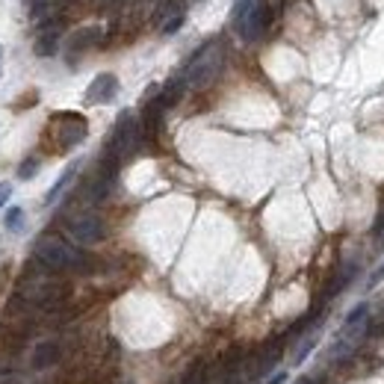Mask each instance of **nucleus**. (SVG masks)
<instances>
[{
	"mask_svg": "<svg viewBox=\"0 0 384 384\" xmlns=\"http://www.w3.org/2000/svg\"><path fill=\"white\" fill-rule=\"evenodd\" d=\"M86 133H89V124L83 116H77V112H60V116H53L48 124V136L53 139L56 154L77 148L80 142L86 139Z\"/></svg>",
	"mask_w": 384,
	"mask_h": 384,
	"instance_id": "4",
	"label": "nucleus"
},
{
	"mask_svg": "<svg viewBox=\"0 0 384 384\" xmlns=\"http://www.w3.org/2000/svg\"><path fill=\"white\" fill-rule=\"evenodd\" d=\"M9 195H12V183H0V207L9 201Z\"/></svg>",
	"mask_w": 384,
	"mask_h": 384,
	"instance_id": "17",
	"label": "nucleus"
},
{
	"mask_svg": "<svg viewBox=\"0 0 384 384\" xmlns=\"http://www.w3.org/2000/svg\"><path fill=\"white\" fill-rule=\"evenodd\" d=\"M0 56H4V51H0Z\"/></svg>",
	"mask_w": 384,
	"mask_h": 384,
	"instance_id": "19",
	"label": "nucleus"
},
{
	"mask_svg": "<svg viewBox=\"0 0 384 384\" xmlns=\"http://www.w3.org/2000/svg\"><path fill=\"white\" fill-rule=\"evenodd\" d=\"M136 142H139V124L131 112H121L116 127H112V136L107 142V160L119 163L121 157H127V154H133Z\"/></svg>",
	"mask_w": 384,
	"mask_h": 384,
	"instance_id": "5",
	"label": "nucleus"
},
{
	"mask_svg": "<svg viewBox=\"0 0 384 384\" xmlns=\"http://www.w3.org/2000/svg\"><path fill=\"white\" fill-rule=\"evenodd\" d=\"M98 39H101V30H98V27H86V30H80V33H74V36L68 39V53H71V56L83 53L86 48L98 45Z\"/></svg>",
	"mask_w": 384,
	"mask_h": 384,
	"instance_id": "8",
	"label": "nucleus"
},
{
	"mask_svg": "<svg viewBox=\"0 0 384 384\" xmlns=\"http://www.w3.org/2000/svg\"><path fill=\"white\" fill-rule=\"evenodd\" d=\"M222 65H225V48H222V41L213 39L204 48H198L195 56L187 62V68H183V83L192 89H204L219 77Z\"/></svg>",
	"mask_w": 384,
	"mask_h": 384,
	"instance_id": "1",
	"label": "nucleus"
},
{
	"mask_svg": "<svg viewBox=\"0 0 384 384\" xmlns=\"http://www.w3.org/2000/svg\"><path fill=\"white\" fill-rule=\"evenodd\" d=\"M231 24L246 41H254L272 24V6H269V0H234Z\"/></svg>",
	"mask_w": 384,
	"mask_h": 384,
	"instance_id": "2",
	"label": "nucleus"
},
{
	"mask_svg": "<svg viewBox=\"0 0 384 384\" xmlns=\"http://www.w3.org/2000/svg\"><path fill=\"white\" fill-rule=\"evenodd\" d=\"M6 227L9 231H24V210L21 207H9V213H6Z\"/></svg>",
	"mask_w": 384,
	"mask_h": 384,
	"instance_id": "12",
	"label": "nucleus"
},
{
	"mask_svg": "<svg viewBox=\"0 0 384 384\" xmlns=\"http://www.w3.org/2000/svg\"><path fill=\"white\" fill-rule=\"evenodd\" d=\"M77 168H80V163H71V166L65 168V172L60 175V180H56L53 187L48 190V195H45V204H48V207H51V204H56V198H60V195H62V192L71 187V180L77 178Z\"/></svg>",
	"mask_w": 384,
	"mask_h": 384,
	"instance_id": "9",
	"label": "nucleus"
},
{
	"mask_svg": "<svg viewBox=\"0 0 384 384\" xmlns=\"http://www.w3.org/2000/svg\"><path fill=\"white\" fill-rule=\"evenodd\" d=\"M366 310H369V305L364 302V305H358L355 310H349V317H346V322H343V329H352V325H361L364 322V317H366Z\"/></svg>",
	"mask_w": 384,
	"mask_h": 384,
	"instance_id": "14",
	"label": "nucleus"
},
{
	"mask_svg": "<svg viewBox=\"0 0 384 384\" xmlns=\"http://www.w3.org/2000/svg\"><path fill=\"white\" fill-rule=\"evenodd\" d=\"M384 281V263L376 269V272L373 275H369V281H366V290H373V287H378V284Z\"/></svg>",
	"mask_w": 384,
	"mask_h": 384,
	"instance_id": "15",
	"label": "nucleus"
},
{
	"mask_svg": "<svg viewBox=\"0 0 384 384\" xmlns=\"http://www.w3.org/2000/svg\"><path fill=\"white\" fill-rule=\"evenodd\" d=\"M266 384H287V373H275Z\"/></svg>",
	"mask_w": 384,
	"mask_h": 384,
	"instance_id": "18",
	"label": "nucleus"
},
{
	"mask_svg": "<svg viewBox=\"0 0 384 384\" xmlns=\"http://www.w3.org/2000/svg\"><path fill=\"white\" fill-rule=\"evenodd\" d=\"M33 254H36L39 263H45L48 269H53V272H65V269L83 266V254L74 246H68L65 239H60L56 234L39 237L36 246H33Z\"/></svg>",
	"mask_w": 384,
	"mask_h": 384,
	"instance_id": "3",
	"label": "nucleus"
},
{
	"mask_svg": "<svg viewBox=\"0 0 384 384\" xmlns=\"http://www.w3.org/2000/svg\"><path fill=\"white\" fill-rule=\"evenodd\" d=\"M6 284H9V266H0V298L6 293Z\"/></svg>",
	"mask_w": 384,
	"mask_h": 384,
	"instance_id": "16",
	"label": "nucleus"
},
{
	"mask_svg": "<svg viewBox=\"0 0 384 384\" xmlns=\"http://www.w3.org/2000/svg\"><path fill=\"white\" fill-rule=\"evenodd\" d=\"M56 41H60V30H56V24H51V27H45L39 36H36V53L39 56H53L56 53Z\"/></svg>",
	"mask_w": 384,
	"mask_h": 384,
	"instance_id": "10",
	"label": "nucleus"
},
{
	"mask_svg": "<svg viewBox=\"0 0 384 384\" xmlns=\"http://www.w3.org/2000/svg\"><path fill=\"white\" fill-rule=\"evenodd\" d=\"M39 166H41L39 157H27V160L18 166V178H21V180H30V178L39 172Z\"/></svg>",
	"mask_w": 384,
	"mask_h": 384,
	"instance_id": "13",
	"label": "nucleus"
},
{
	"mask_svg": "<svg viewBox=\"0 0 384 384\" xmlns=\"http://www.w3.org/2000/svg\"><path fill=\"white\" fill-rule=\"evenodd\" d=\"M56 358H60V349H56V343H39L36 352H33V366L36 369H48L51 364H56Z\"/></svg>",
	"mask_w": 384,
	"mask_h": 384,
	"instance_id": "11",
	"label": "nucleus"
},
{
	"mask_svg": "<svg viewBox=\"0 0 384 384\" xmlns=\"http://www.w3.org/2000/svg\"><path fill=\"white\" fill-rule=\"evenodd\" d=\"M119 95V77L116 74H98L92 86L86 89V104H110Z\"/></svg>",
	"mask_w": 384,
	"mask_h": 384,
	"instance_id": "7",
	"label": "nucleus"
},
{
	"mask_svg": "<svg viewBox=\"0 0 384 384\" xmlns=\"http://www.w3.org/2000/svg\"><path fill=\"white\" fill-rule=\"evenodd\" d=\"M68 231H71V237H74L80 246H92V243H98V239L104 237V225H101V219H98L95 213H86V216H77L74 222H71Z\"/></svg>",
	"mask_w": 384,
	"mask_h": 384,
	"instance_id": "6",
	"label": "nucleus"
}]
</instances>
